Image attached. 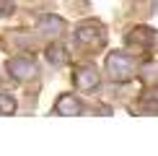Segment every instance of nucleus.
<instances>
[{
	"label": "nucleus",
	"mask_w": 158,
	"mask_h": 156,
	"mask_svg": "<svg viewBox=\"0 0 158 156\" xmlns=\"http://www.w3.org/2000/svg\"><path fill=\"white\" fill-rule=\"evenodd\" d=\"M75 42L85 50H101L104 42H106V29H104L101 21H94V18L83 21L75 29Z\"/></svg>",
	"instance_id": "1"
},
{
	"label": "nucleus",
	"mask_w": 158,
	"mask_h": 156,
	"mask_svg": "<svg viewBox=\"0 0 158 156\" xmlns=\"http://www.w3.org/2000/svg\"><path fill=\"white\" fill-rule=\"evenodd\" d=\"M106 76L117 83H124L135 76V60L127 52H109L106 55Z\"/></svg>",
	"instance_id": "2"
},
{
	"label": "nucleus",
	"mask_w": 158,
	"mask_h": 156,
	"mask_svg": "<svg viewBox=\"0 0 158 156\" xmlns=\"http://www.w3.org/2000/svg\"><path fill=\"white\" fill-rule=\"evenodd\" d=\"M5 70H8L10 78H16V81H31V78L39 73L36 63L31 60V57H10V60L5 63Z\"/></svg>",
	"instance_id": "3"
},
{
	"label": "nucleus",
	"mask_w": 158,
	"mask_h": 156,
	"mask_svg": "<svg viewBox=\"0 0 158 156\" xmlns=\"http://www.w3.org/2000/svg\"><path fill=\"white\" fill-rule=\"evenodd\" d=\"M98 83H101V76H98V70L94 65H81L75 70V86L81 91H96Z\"/></svg>",
	"instance_id": "4"
},
{
	"label": "nucleus",
	"mask_w": 158,
	"mask_h": 156,
	"mask_svg": "<svg viewBox=\"0 0 158 156\" xmlns=\"http://www.w3.org/2000/svg\"><path fill=\"white\" fill-rule=\"evenodd\" d=\"M36 29L39 34H47V37H60L65 31V21L60 16H52V13H47V16H42L36 21Z\"/></svg>",
	"instance_id": "5"
},
{
	"label": "nucleus",
	"mask_w": 158,
	"mask_h": 156,
	"mask_svg": "<svg viewBox=\"0 0 158 156\" xmlns=\"http://www.w3.org/2000/svg\"><path fill=\"white\" fill-rule=\"evenodd\" d=\"M153 44V31L150 29H135L127 34V47H132L137 52H148Z\"/></svg>",
	"instance_id": "6"
},
{
	"label": "nucleus",
	"mask_w": 158,
	"mask_h": 156,
	"mask_svg": "<svg viewBox=\"0 0 158 156\" xmlns=\"http://www.w3.org/2000/svg\"><path fill=\"white\" fill-rule=\"evenodd\" d=\"M55 112H57V115L73 117V115H81V112H83V104H81V99L73 96V94H62L60 99H57V104H55Z\"/></svg>",
	"instance_id": "7"
},
{
	"label": "nucleus",
	"mask_w": 158,
	"mask_h": 156,
	"mask_svg": "<svg viewBox=\"0 0 158 156\" xmlns=\"http://www.w3.org/2000/svg\"><path fill=\"white\" fill-rule=\"evenodd\" d=\"M47 60H49L52 65H62L65 60H68L65 47H62V44H49V47H47Z\"/></svg>",
	"instance_id": "8"
},
{
	"label": "nucleus",
	"mask_w": 158,
	"mask_h": 156,
	"mask_svg": "<svg viewBox=\"0 0 158 156\" xmlns=\"http://www.w3.org/2000/svg\"><path fill=\"white\" fill-rule=\"evenodd\" d=\"M16 99L8 94V91H0V115H13L16 112Z\"/></svg>",
	"instance_id": "9"
},
{
	"label": "nucleus",
	"mask_w": 158,
	"mask_h": 156,
	"mask_svg": "<svg viewBox=\"0 0 158 156\" xmlns=\"http://www.w3.org/2000/svg\"><path fill=\"white\" fill-rule=\"evenodd\" d=\"M143 107H148V109H158V89L145 91V96H143Z\"/></svg>",
	"instance_id": "10"
},
{
	"label": "nucleus",
	"mask_w": 158,
	"mask_h": 156,
	"mask_svg": "<svg viewBox=\"0 0 158 156\" xmlns=\"http://www.w3.org/2000/svg\"><path fill=\"white\" fill-rule=\"evenodd\" d=\"M13 11H16V0H0V18L10 16Z\"/></svg>",
	"instance_id": "11"
}]
</instances>
